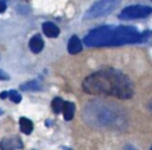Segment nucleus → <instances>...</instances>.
Wrapping results in <instances>:
<instances>
[{"label": "nucleus", "mask_w": 152, "mask_h": 150, "mask_svg": "<svg viewBox=\"0 0 152 150\" xmlns=\"http://www.w3.org/2000/svg\"><path fill=\"white\" fill-rule=\"evenodd\" d=\"M82 50V42L77 36H71L68 42V52L71 55L78 54Z\"/></svg>", "instance_id": "nucleus-8"}, {"label": "nucleus", "mask_w": 152, "mask_h": 150, "mask_svg": "<svg viewBox=\"0 0 152 150\" xmlns=\"http://www.w3.org/2000/svg\"><path fill=\"white\" fill-rule=\"evenodd\" d=\"M152 13V7L146 6V5H132L125 7L120 14V19L125 20H131V19H137V18H146Z\"/></svg>", "instance_id": "nucleus-5"}, {"label": "nucleus", "mask_w": 152, "mask_h": 150, "mask_svg": "<svg viewBox=\"0 0 152 150\" xmlns=\"http://www.w3.org/2000/svg\"><path fill=\"white\" fill-rule=\"evenodd\" d=\"M118 108L112 106V104H104L100 101H93L87 105L83 110V117L89 124L95 126L107 127L114 126L120 118Z\"/></svg>", "instance_id": "nucleus-3"}, {"label": "nucleus", "mask_w": 152, "mask_h": 150, "mask_svg": "<svg viewBox=\"0 0 152 150\" xmlns=\"http://www.w3.org/2000/svg\"><path fill=\"white\" fill-rule=\"evenodd\" d=\"M120 5V1H112V0H102L94 2L88 11L84 13L83 19L84 20H91L99 17H104L113 12V10Z\"/></svg>", "instance_id": "nucleus-4"}, {"label": "nucleus", "mask_w": 152, "mask_h": 150, "mask_svg": "<svg viewBox=\"0 0 152 150\" xmlns=\"http://www.w3.org/2000/svg\"><path fill=\"white\" fill-rule=\"evenodd\" d=\"M147 107H148V110H150V112L152 113V99L148 101V104H147Z\"/></svg>", "instance_id": "nucleus-18"}, {"label": "nucleus", "mask_w": 152, "mask_h": 150, "mask_svg": "<svg viewBox=\"0 0 152 150\" xmlns=\"http://www.w3.org/2000/svg\"><path fill=\"white\" fill-rule=\"evenodd\" d=\"M125 150H137V149H135V148H133L132 145H127V146L125 148Z\"/></svg>", "instance_id": "nucleus-19"}, {"label": "nucleus", "mask_w": 152, "mask_h": 150, "mask_svg": "<svg viewBox=\"0 0 152 150\" xmlns=\"http://www.w3.org/2000/svg\"><path fill=\"white\" fill-rule=\"evenodd\" d=\"M62 112H63V117H64L65 120H71L74 118V114H75V105H74V102H71V101L64 102Z\"/></svg>", "instance_id": "nucleus-10"}, {"label": "nucleus", "mask_w": 152, "mask_h": 150, "mask_svg": "<svg viewBox=\"0 0 152 150\" xmlns=\"http://www.w3.org/2000/svg\"><path fill=\"white\" fill-rule=\"evenodd\" d=\"M28 46H30V50L33 52V54H39L43 48H44V40L42 38L40 35H34L30 42H28Z\"/></svg>", "instance_id": "nucleus-7"}, {"label": "nucleus", "mask_w": 152, "mask_h": 150, "mask_svg": "<svg viewBox=\"0 0 152 150\" xmlns=\"http://www.w3.org/2000/svg\"><path fill=\"white\" fill-rule=\"evenodd\" d=\"M6 7H7L6 2H5V1H0V13L5 12V11H6Z\"/></svg>", "instance_id": "nucleus-15"}, {"label": "nucleus", "mask_w": 152, "mask_h": 150, "mask_svg": "<svg viewBox=\"0 0 152 150\" xmlns=\"http://www.w3.org/2000/svg\"><path fill=\"white\" fill-rule=\"evenodd\" d=\"M63 105H64V101H63V99L62 98H55L52 101H51V107H52V111L55 112V113H61L62 112V110H63Z\"/></svg>", "instance_id": "nucleus-12"}, {"label": "nucleus", "mask_w": 152, "mask_h": 150, "mask_svg": "<svg viewBox=\"0 0 152 150\" xmlns=\"http://www.w3.org/2000/svg\"><path fill=\"white\" fill-rule=\"evenodd\" d=\"M21 142L18 137H7L1 139L0 142V149L1 150H15L21 148Z\"/></svg>", "instance_id": "nucleus-6"}, {"label": "nucleus", "mask_w": 152, "mask_h": 150, "mask_svg": "<svg viewBox=\"0 0 152 150\" xmlns=\"http://www.w3.org/2000/svg\"><path fill=\"white\" fill-rule=\"evenodd\" d=\"M8 96H10V99H11L12 102L18 104V102L21 101V95H20L17 90H11V92H8Z\"/></svg>", "instance_id": "nucleus-14"}, {"label": "nucleus", "mask_w": 152, "mask_h": 150, "mask_svg": "<svg viewBox=\"0 0 152 150\" xmlns=\"http://www.w3.org/2000/svg\"><path fill=\"white\" fill-rule=\"evenodd\" d=\"M0 80H8V75L0 69Z\"/></svg>", "instance_id": "nucleus-16"}, {"label": "nucleus", "mask_w": 152, "mask_h": 150, "mask_svg": "<svg viewBox=\"0 0 152 150\" xmlns=\"http://www.w3.org/2000/svg\"><path fill=\"white\" fill-rule=\"evenodd\" d=\"M8 96V92H1L0 93V99H6Z\"/></svg>", "instance_id": "nucleus-17"}, {"label": "nucleus", "mask_w": 152, "mask_h": 150, "mask_svg": "<svg viewBox=\"0 0 152 150\" xmlns=\"http://www.w3.org/2000/svg\"><path fill=\"white\" fill-rule=\"evenodd\" d=\"M68 150H69V149H68Z\"/></svg>", "instance_id": "nucleus-21"}, {"label": "nucleus", "mask_w": 152, "mask_h": 150, "mask_svg": "<svg viewBox=\"0 0 152 150\" xmlns=\"http://www.w3.org/2000/svg\"><path fill=\"white\" fill-rule=\"evenodd\" d=\"M42 29H43V32L46 37L49 38H56L58 35H59V29L58 26H56L51 21H46L42 25Z\"/></svg>", "instance_id": "nucleus-9"}, {"label": "nucleus", "mask_w": 152, "mask_h": 150, "mask_svg": "<svg viewBox=\"0 0 152 150\" xmlns=\"http://www.w3.org/2000/svg\"><path fill=\"white\" fill-rule=\"evenodd\" d=\"M19 125H20V130L21 132H24L25 135H30L33 130V124L30 119L25 118V117H21L19 119Z\"/></svg>", "instance_id": "nucleus-11"}, {"label": "nucleus", "mask_w": 152, "mask_h": 150, "mask_svg": "<svg viewBox=\"0 0 152 150\" xmlns=\"http://www.w3.org/2000/svg\"><path fill=\"white\" fill-rule=\"evenodd\" d=\"M150 32L140 33L133 26H113L104 25L90 30L83 38V43L88 48H100V46H118L131 43L145 42Z\"/></svg>", "instance_id": "nucleus-2"}, {"label": "nucleus", "mask_w": 152, "mask_h": 150, "mask_svg": "<svg viewBox=\"0 0 152 150\" xmlns=\"http://www.w3.org/2000/svg\"><path fill=\"white\" fill-rule=\"evenodd\" d=\"M40 83L38 81H30V82H26L24 85H21V89L23 90H38L40 89Z\"/></svg>", "instance_id": "nucleus-13"}, {"label": "nucleus", "mask_w": 152, "mask_h": 150, "mask_svg": "<svg viewBox=\"0 0 152 150\" xmlns=\"http://www.w3.org/2000/svg\"><path fill=\"white\" fill-rule=\"evenodd\" d=\"M82 89L91 95H107L121 100L129 99L134 94L132 80L114 68L100 69L88 75L82 82Z\"/></svg>", "instance_id": "nucleus-1"}, {"label": "nucleus", "mask_w": 152, "mask_h": 150, "mask_svg": "<svg viewBox=\"0 0 152 150\" xmlns=\"http://www.w3.org/2000/svg\"><path fill=\"white\" fill-rule=\"evenodd\" d=\"M150 150H152V146H151V148H150Z\"/></svg>", "instance_id": "nucleus-20"}]
</instances>
